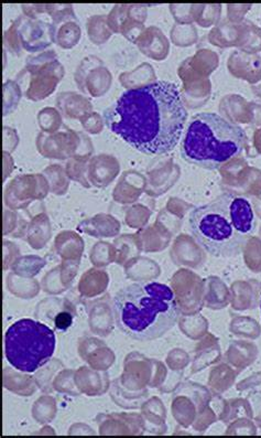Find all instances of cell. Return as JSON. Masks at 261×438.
Returning a JSON list of instances; mask_svg holds the SVG:
<instances>
[{"mask_svg": "<svg viewBox=\"0 0 261 438\" xmlns=\"http://www.w3.org/2000/svg\"><path fill=\"white\" fill-rule=\"evenodd\" d=\"M55 345L54 331L33 319H20L5 333L6 358L21 372H35L43 367L53 355Z\"/></svg>", "mask_w": 261, "mask_h": 438, "instance_id": "5b68a950", "label": "cell"}, {"mask_svg": "<svg viewBox=\"0 0 261 438\" xmlns=\"http://www.w3.org/2000/svg\"><path fill=\"white\" fill-rule=\"evenodd\" d=\"M22 10L25 11L26 16L29 18H39L40 14L47 13V5H23Z\"/></svg>", "mask_w": 261, "mask_h": 438, "instance_id": "e0dca14e", "label": "cell"}, {"mask_svg": "<svg viewBox=\"0 0 261 438\" xmlns=\"http://www.w3.org/2000/svg\"><path fill=\"white\" fill-rule=\"evenodd\" d=\"M87 31L90 41L95 44L105 43L112 35L106 16L90 17L87 21Z\"/></svg>", "mask_w": 261, "mask_h": 438, "instance_id": "7c38bea8", "label": "cell"}, {"mask_svg": "<svg viewBox=\"0 0 261 438\" xmlns=\"http://www.w3.org/2000/svg\"><path fill=\"white\" fill-rule=\"evenodd\" d=\"M120 165L115 157L98 155L88 160L87 178L96 187H106L119 174Z\"/></svg>", "mask_w": 261, "mask_h": 438, "instance_id": "8fae6325", "label": "cell"}, {"mask_svg": "<svg viewBox=\"0 0 261 438\" xmlns=\"http://www.w3.org/2000/svg\"><path fill=\"white\" fill-rule=\"evenodd\" d=\"M75 81L82 92L98 98L108 91L112 83V74L100 59L88 57L78 66Z\"/></svg>", "mask_w": 261, "mask_h": 438, "instance_id": "30bf717a", "label": "cell"}, {"mask_svg": "<svg viewBox=\"0 0 261 438\" xmlns=\"http://www.w3.org/2000/svg\"><path fill=\"white\" fill-rule=\"evenodd\" d=\"M39 126L46 132H55L62 126L60 114L54 108H44L38 115Z\"/></svg>", "mask_w": 261, "mask_h": 438, "instance_id": "9a60e30c", "label": "cell"}, {"mask_svg": "<svg viewBox=\"0 0 261 438\" xmlns=\"http://www.w3.org/2000/svg\"><path fill=\"white\" fill-rule=\"evenodd\" d=\"M88 160L90 158H85V157H72L65 166L68 176L71 177L75 182H81L82 186L86 188L90 187L85 177L87 176Z\"/></svg>", "mask_w": 261, "mask_h": 438, "instance_id": "4fadbf2b", "label": "cell"}, {"mask_svg": "<svg viewBox=\"0 0 261 438\" xmlns=\"http://www.w3.org/2000/svg\"><path fill=\"white\" fill-rule=\"evenodd\" d=\"M194 238L213 256L232 257L242 253L252 238L256 220L252 204L244 197L223 194L191 212Z\"/></svg>", "mask_w": 261, "mask_h": 438, "instance_id": "7a4b0ae2", "label": "cell"}, {"mask_svg": "<svg viewBox=\"0 0 261 438\" xmlns=\"http://www.w3.org/2000/svg\"><path fill=\"white\" fill-rule=\"evenodd\" d=\"M4 40L7 49L16 56H20L22 50L31 53L41 52L53 42L51 24L22 16L5 32Z\"/></svg>", "mask_w": 261, "mask_h": 438, "instance_id": "8992f818", "label": "cell"}, {"mask_svg": "<svg viewBox=\"0 0 261 438\" xmlns=\"http://www.w3.org/2000/svg\"><path fill=\"white\" fill-rule=\"evenodd\" d=\"M51 16L53 42L63 49H71L81 39V28L71 5H47Z\"/></svg>", "mask_w": 261, "mask_h": 438, "instance_id": "9c48e42d", "label": "cell"}, {"mask_svg": "<svg viewBox=\"0 0 261 438\" xmlns=\"http://www.w3.org/2000/svg\"><path fill=\"white\" fill-rule=\"evenodd\" d=\"M74 316L69 311H60L54 318V325L60 331H65L71 327L73 323Z\"/></svg>", "mask_w": 261, "mask_h": 438, "instance_id": "2e32d148", "label": "cell"}, {"mask_svg": "<svg viewBox=\"0 0 261 438\" xmlns=\"http://www.w3.org/2000/svg\"><path fill=\"white\" fill-rule=\"evenodd\" d=\"M186 120L178 86L168 81L129 88L104 113L106 126L114 134L147 155L174 150Z\"/></svg>", "mask_w": 261, "mask_h": 438, "instance_id": "6da1fadb", "label": "cell"}, {"mask_svg": "<svg viewBox=\"0 0 261 438\" xmlns=\"http://www.w3.org/2000/svg\"><path fill=\"white\" fill-rule=\"evenodd\" d=\"M21 95V88L18 85L17 82L8 80L4 84V115H8L11 110L17 108Z\"/></svg>", "mask_w": 261, "mask_h": 438, "instance_id": "5bb4252c", "label": "cell"}, {"mask_svg": "<svg viewBox=\"0 0 261 438\" xmlns=\"http://www.w3.org/2000/svg\"><path fill=\"white\" fill-rule=\"evenodd\" d=\"M260 309H261V303H260Z\"/></svg>", "mask_w": 261, "mask_h": 438, "instance_id": "ac0fdd59", "label": "cell"}, {"mask_svg": "<svg viewBox=\"0 0 261 438\" xmlns=\"http://www.w3.org/2000/svg\"><path fill=\"white\" fill-rule=\"evenodd\" d=\"M247 136L240 126L215 113L191 120L182 138L181 155L190 164L218 170L244 150Z\"/></svg>", "mask_w": 261, "mask_h": 438, "instance_id": "277c9868", "label": "cell"}, {"mask_svg": "<svg viewBox=\"0 0 261 438\" xmlns=\"http://www.w3.org/2000/svg\"><path fill=\"white\" fill-rule=\"evenodd\" d=\"M23 71L29 75L25 95L31 100L47 98L53 93L64 75L63 66L60 63L53 50L28 58L27 66Z\"/></svg>", "mask_w": 261, "mask_h": 438, "instance_id": "52a82bcc", "label": "cell"}, {"mask_svg": "<svg viewBox=\"0 0 261 438\" xmlns=\"http://www.w3.org/2000/svg\"><path fill=\"white\" fill-rule=\"evenodd\" d=\"M37 147L40 154L47 158L64 160L72 157H85L83 148L93 150L90 138L83 132H76L64 126L63 132H41L38 135ZM90 158V157H85Z\"/></svg>", "mask_w": 261, "mask_h": 438, "instance_id": "ba28073f", "label": "cell"}, {"mask_svg": "<svg viewBox=\"0 0 261 438\" xmlns=\"http://www.w3.org/2000/svg\"><path fill=\"white\" fill-rule=\"evenodd\" d=\"M114 311L118 328L139 341L160 338L179 318L174 291L156 282L134 283L118 291Z\"/></svg>", "mask_w": 261, "mask_h": 438, "instance_id": "3957f363", "label": "cell"}]
</instances>
